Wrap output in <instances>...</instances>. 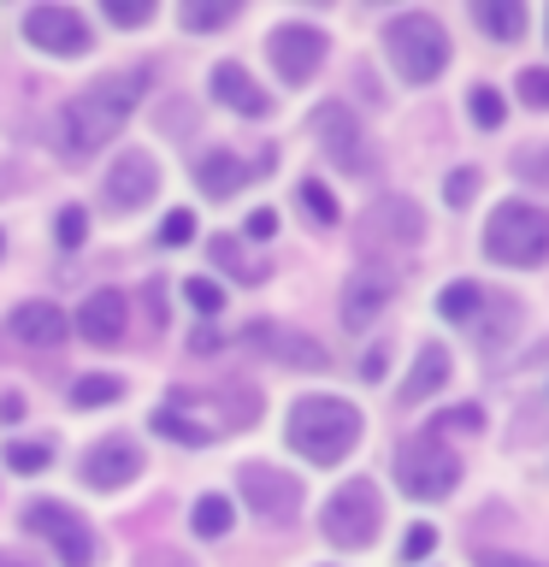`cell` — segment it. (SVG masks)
<instances>
[{"instance_id":"cell-1","label":"cell","mask_w":549,"mask_h":567,"mask_svg":"<svg viewBox=\"0 0 549 567\" xmlns=\"http://www.w3.org/2000/svg\"><path fill=\"white\" fill-rule=\"evenodd\" d=\"M148 78H154L148 65H131V71H118V78H101V83H89L83 95H71L65 113L53 118V148H60V159L83 166L89 154H101L106 142L124 131V118L136 113Z\"/></svg>"},{"instance_id":"cell-2","label":"cell","mask_w":549,"mask_h":567,"mask_svg":"<svg viewBox=\"0 0 549 567\" xmlns=\"http://www.w3.org/2000/svg\"><path fill=\"white\" fill-rule=\"evenodd\" d=\"M361 443V408L343 396H301L290 408V450H301L313 467H336Z\"/></svg>"},{"instance_id":"cell-3","label":"cell","mask_w":549,"mask_h":567,"mask_svg":"<svg viewBox=\"0 0 549 567\" xmlns=\"http://www.w3.org/2000/svg\"><path fill=\"white\" fill-rule=\"evenodd\" d=\"M485 255L496 266H543L549 260V213L538 202H503L485 225Z\"/></svg>"},{"instance_id":"cell-4","label":"cell","mask_w":549,"mask_h":567,"mask_svg":"<svg viewBox=\"0 0 549 567\" xmlns=\"http://www.w3.org/2000/svg\"><path fill=\"white\" fill-rule=\"evenodd\" d=\"M384 53L407 83H432L449 65V35H443V24L432 12H402L384 24Z\"/></svg>"},{"instance_id":"cell-5","label":"cell","mask_w":549,"mask_h":567,"mask_svg":"<svg viewBox=\"0 0 549 567\" xmlns=\"http://www.w3.org/2000/svg\"><path fill=\"white\" fill-rule=\"evenodd\" d=\"M455 478H460V461H455L449 443H443V432H419V437H407L396 450V485L414 496V503L449 496Z\"/></svg>"},{"instance_id":"cell-6","label":"cell","mask_w":549,"mask_h":567,"mask_svg":"<svg viewBox=\"0 0 549 567\" xmlns=\"http://www.w3.org/2000/svg\"><path fill=\"white\" fill-rule=\"evenodd\" d=\"M319 526H325V538L336 549H366L384 526V503H379V491H372V478H349V485L325 503V520Z\"/></svg>"},{"instance_id":"cell-7","label":"cell","mask_w":549,"mask_h":567,"mask_svg":"<svg viewBox=\"0 0 549 567\" xmlns=\"http://www.w3.org/2000/svg\"><path fill=\"white\" fill-rule=\"evenodd\" d=\"M24 526L35 532V538L53 544V556H60L65 567H89L95 561V538H89L83 514L65 508V503H30L24 508Z\"/></svg>"},{"instance_id":"cell-8","label":"cell","mask_w":549,"mask_h":567,"mask_svg":"<svg viewBox=\"0 0 549 567\" xmlns=\"http://www.w3.org/2000/svg\"><path fill=\"white\" fill-rule=\"evenodd\" d=\"M237 485H242V503L255 508L260 520H290V514L301 508V478L266 467V461H248V467L237 473Z\"/></svg>"},{"instance_id":"cell-9","label":"cell","mask_w":549,"mask_h":567,"mask_svg":"<svg viewBox=\"0 0 549 567\" xmlns=\"http://www.w3.org/2000/svg\"><path fill=\"white\" fill-rule=\"evenodd\" d=\"M24 35H30V48L60 53V60L89 53V24H83V12H71V7H30L24 12Z\"/></svg>"},{"instance_id":"cell-10","label":"cell","mask_w":549,"mask_h":567,"mask_svg":"<svg viewBox=\"0 0 549 567\" xmlns=\"http://www.w3.org/2000/svg\"><path fill=\"white\" fill-rule=\"evenodd\" d=\"M266 53H272L283 83H308L313 71L325 65V35H319L313 24H278L272 42H266Z\"/></svg>"},{"instance_id":"cell-11","label":"cell","mask_w":549,"mask_h":567,"mask_svg":"<svg viewBox=\"0 0 549 567\" xmlns=\"http://www.w3.org/2000/svg\"><path fill=\"white\" fill-rule=\"evenodd\" d=\"M313 136L325 142V154H331V166H343V172H366V136H361V124H354V113L343 101H325L313 113Z\"/></svg>"},{"instance_id":"cell-12","label":"cell","mask_w":549,"mask_h":567,"mask_svg":"<svg viewBox=\"0 0 549 567\" xmlns=\"http://www.w3.org/2000/svg\"><path fill=\"white\" fill-rule=\"evenodd\" d=\"M154 189H159V172H154V159L142 148H124L113 159V172H106V207L113 213H136Z\"/></svg>"},{"instance_id":"cell-13","label":"cell","mask_w":549,"mask_h":567,"mask_svg":"<svg viewBox=\"0 0 549 567\" xmlns=\"http://www.w3.org/2000/svg\"><path fill=\"white\" fill-rule=\"evenodd\" d=\"M136 473H142V455H136L131 437H101L95 450L83 455V485L89 491H118V485H131Z\"/></svg>"},{"instance_id":"cell-14","label":"cell","mask_w":549,"mask_h":567,"mask_svg":"<svg viewBox=\"0 0 549 567\" xmlns=\"http://www.w3.org/2000/svg\"><path fill=\"white\" fill-rule=\"evenodd\" d=\"M248 343L266 349V354H272V361H283V367H308V372H319V367L331 361V354L319 349L313 337H301V331H290V326H272V319L248 326Z\"/></svg>"},{"instance_id":"cell-15","label":"cell","mask_w":549,"mask_h":567,"mask_svg":"<svg viewBox=\"0 0 549 567\" xmlns=\"http://www.w3.org/2000/svg\"><path fill=\"white\" fill-rule=\"evenodd\" d=\"M272 159H260V166H248V159H237V154H225V148H213V154H201L195 159V184H201L213 202H225V195H237L255 172H266Z\"/></svg>"},{"instance_id":"cell-16","label":"cell","mask_w":549,"mask_h":567,"mask_svg":"<svg viewBox=\"0 0 549 567\" xmlns=\"http://www.w3.org/2000/svg\"><path fill=\"white\" fill-rule=\"evenodd\" d=\"M213 95H219L230 113H242V118H266L272 113V101L260 95V83L248 78V71L237 60H225V65H213Z\"/></svg>"},{"instance_id":"cell-17","label":"cell","mask_w":549,"mask_h":567,"mask_svg":"<svg viewBox=\"0 0 549 567\" xmlns=\"http://www.w3.org/2000/svg\"><path fill=\"white\" fill-rule=\"evenodd\" d=\"M77 331H83V343H95V349L118 343L124 337V296L118 290H95L83 301V313H77Z\"/></svg>"},{"instance_id":"cell-18","label":"cell","mask_w":549,"mask_h":567,"mask_svg":"<svg viewBox=\"0 0 549 567\" xmlns=\"http://www.w3.org/2000/svg\"><path fill=\"white\" fill-rule=\"evenodd\" d=\"M361 230H366V237H390V243H419V237H425V219H419L414 202H402V195H384V202L366 213Z\"/></svg>"},{"instance_id":"cell-19","label":"cell","mask_w":549,"mask_h":567,"mask_svg":"<svg viewBox=\"0 0 549 567\" xmlns=\"http://www.w3.org/2000/svg\"><path fill=\"white\" fill-rule=\"evenodd\" d=\"M7 326H12V337H18V343H30V349H48V343H60V337H65V313L53 308V301H18Z\"/></svg>"},{"instance_id":"cell-20","label":"cell","mask_w":549,"mask_h":567,"mask_svg":"<svg viewBox=\"0 0 549 567\" xmlns=\"http://www.w3.org/2000/svg\"><path fill=\"white\" fill-rule=\"evenodd\" d=\"M390 290H396V284H390L384 272H354V278H349V290H343V319H349L354 331H366L372 319L384 313Z\"/></svg>"},{"instance_id":"cell-21","label":"cell","mask_w":549,"mask_h":567,"mask_svg":"<svg viewBox=\"0 0 549 567\" xmlns=\"http://www.w3.org/2000/svg\"><path fill=\"white\" fill-rule=\"evenodd\" d=\"M443 384H449V349H443V343H425L419 361H414V372H407V384H402V402L414 408V402H425V396H437Z\"/></svg>"},{"instance_id":"cell-22","label":"cell","mask_w":549,"mask_h":567,"mask_svg":"<svg viewBox=\"0 0 549 567\" xmlns=\"http://www.w3.org/2000/svg\"><path fill=\"white\" fill-rule=\"evenodd\" d=\"M473 18L496 35V42H520V35H526V7H520V0H478Z\"/></svg>"},{"instance_id":"cell-23","label":"cell","mask_w":549,"mask_h":567,"mask_svg":"<svg viewBox=\"0 0 549 567\" xmlns=\"http://www.w3.org/2000/svg\"><path fill=\"white\" fill-rule=\"evenodd\" d=\"M154 432H159V437H172V443H189V450H195V443H207V437H213L207 425L184 420L177 408H154Z\"/></svg>"},{"instance_id":"cell-24","label":"cell","mask_w":549,"mask_h":567,"mask_svg":"<svg viewBox=\"0 0 549 567\" xmlns=\"http://www.w3.org/2000/svg\"><path fill=\"white\" fill-rule=\"evenodd\" d=\"M478 308H485V290H478V284H449V290L437 296V313L443 319H473Z\"/></svg>"},{"instance_id":"cell-25","label":"cell","mask_w":549,"mask_h":567,"mask_svg":"<svg viewBox=\"0 0 549 567\" xmlns=\"http://www.w3.org/2000/svg\"><path fill=\"white\" fill-rule=\"evenodd\" d=\"M118 396H124V384L106 379V372H89V379L71 384V402L77 408H101V402H118Z\"/></svg>"},{"instance_id":"cell-26","label":"cell","mask_w":549,"mask_h":567,"mask_svg":"<svg viewBox=\"0 0 549 567\" xmlns=\"http://www.w3.org/2000/svg\"><path fill=\"white\" fill-rule=\"evenodd\" d=\"M195 532H201V538H225L230 532V503L225 496H201V503H195Z\"/></svg>"},{"instance_id":"cell-27","label":"cell","mask_w":549,"mask_h":567,"mask_svg":"<svg viewBox=\"0 0 549 567\" xmlns=\"http://www.w3.org/2000/svg\"><path fill=\"white\" fill-rule=\"evenodd\" d=\"M467 106H473V124H478V131H496V124L508 118V106H503V95H496V89H485V83H478L473 95H467Z\"/></svg>"},{"instance_id":"cell-28","label":"cell","mask_w":549,"mask_h":567,"mask_svg":"<svg viewBox=\"0 0 549 567\" xmlns=\"http://www.w3.org/2000/svg\"><path fill=\"white\" fill-rule=\"evenodd\" d=\"M48 461H53L48 443H18V437L7 443V467H12V473H42Z\"/></svg>"},{"instance_id":"cell-29","label":"cell","mask_w":549,"mask_h":567,"mask_svg":"<svg viewBox=\"0 0 549 567\" xmlns=\"http://www.w3.org/2000/svg\"><path fill=\"white\" fill-rule=\"evenodd\" d=\"M154 7L148 0H106V24H118V30H136V24H148Z\"/></svg>"},{"instance_id":"cell-30","label":"cell","mask_w":549,"mask_h":567,"mask_svg":"<svg viewBox=\"0 0 549 567\" xmlns=\"http://www.w3.org/2000/svg\"><path fill=\"white\" fill-rule=\"evenodd\" d=\"M301 207H308L319 225H336V202H331V189L319 184V177H308V184H301Z\"/></svg>"},{"instance_id":"cell-31","label":"cell","mask_w":549,"mask_h":567,"mask_svg":"<svg viewBox=\"0 0 549 567\" xmlns=\"http://www.w3.org/2000/svg\"><path fill=\"white\" fill-rule=\"evenodd\" d=\"M53 237H60L65 248H77L89 237V213L83 207H60V219H53Z\"/></svg>"},{"instance_id":"cell-32","label":"cell","mask_w":549,"mask_h":567,"mask_svg":"<svg viewBox=\"0 0 549 567\" xmlns=\"http://www.w3.org/2000/svg\"><path fill=\"white\" fill-rule=\"evenodd\" d=\"M237 18V7H184V30H219V24H230Z\"/></svg>"},{"instance_id":"cell-33","label":"cell","mask_w":549,"mask_h":567,"mask_svg":"<svg viewBox=\"0 0 549 567\" xmlns=\"http://www.w3.org/2000/svg\"><path fill=\"white\" fill-rule=\"evenodd\" d=\"M184 296H189V308H201V313H219V308H225V290H219L213 278H189Z\"/></svg>"},{"instance_id":"cell-34","label":"cell","mask_w":549,"mask_h":567,"mask_svg":"<svg viewBox=\"0 0 549 567\" xmlns=\"http://www.w3.org/2000/svg\"><path fill=\"white\" fill-rule=\"evenodd\" d=\"M189 237H195V213H189V207L166 213V225H159V243H166V248H184Z\"/></svg>"},{"instance_id":"cell-35","label":"cell","mask_w":549,"mask_h":567,"mask_svg":"<svg viewBox=\"0 0 549 567\" xmlns=\"http://www.w3.org/2000/svg\"><path fill=\"white\" fill-rule=\"evenodd\" d=\"M514 172H520L526 184H549V142H543V148H526V154H514Z\"/></svg>"},{"instance_id":"cell-36","label":"cell","mask_w":549,"mask_h":567,"mask_svg":"<svg viewBox=\"0 0 549 567\" xmlns=\"http://www.w3.org/2000/svg\"><path fill=\"white\" fill-rule=\"evenodd\" d=\"M473 189H478V172H473V166L449 172V184H443V195H449V207H467V202H473Z\"/></svg>"},{"instance_id":"cell-37","label":"cell","mask_w":549,"mask_h":567,"mask_svg":"<svg viewBox=\"0 0 549 567\" xmlns=\"http://www.w3.org/2000/svg\"><path fill=\"white\" fill-rule=\"evenodd\" d=\"M520 95H526V106H543L549 113V71H520Z\"/></svg>"},{"instance_id":"cell-38","label":"cell","mask_w":549,"mask_h":567,"mask_svg":"<svg viewBox=\"0 0 549 567\" xmlns=\"http://www.w3.org/2000/svg\"><path fill=\"white\" fill-rule=\"evenodd\" d=\"M432 549H437V532L432 526H414V532H407V544H402V561H425Z\"/></svg>"},{"instance_id":"cell-39","label":"cell","mask_w":549,"mask_h":567,"mask_svg":"<svg viewBox=\"0 0 549 567\" xmlns=\"http://www.w3.org/2000/svg\"><path fill=\"white\" fill-rule=\"evenodd\" d=\"M443 425H449V432H478V425H485V414L467 402V408H449V414L437 420V432H443Z\"/></svg>"},{"instance_id":"cell-40","label":"cell","mask_w":549,"mask_h":567,"mask_svg":"<svg viewBox=\"0 0 549 567\" xmlns=\"http://www.w3.org/2000/svg\"><path fill=\"white\" fill-rule=\"evenodd\" d=\"M213 260H219V266H230V272H242V278H248V260L237 255V243H230V237H213Z\"/></svg>"},{"instance_id":"cell-41","label":"cell","mask_w":549,"mask_h":567,"mask_svg":"<svg viewBox=\"0 0 549 567\" xmlns=\"http://www.w3.org/2000/svg\"><path fill=\"white\" fill-rule=\"evenodd\" d=\"M272 230H278V213H272V207H255V213H248V237H255V243H266Z\"/></svg>"},{"instance_id":"cell-42","label":"cell","mask_w":549,"mask_h":567,"mask_svg":"<svg viewBox=\"0 0 549 567\" xmlns=\"http://www.w3.org/2000/svg\"><path fill=\"white\" fill-rule=\"evenodd\" d=\"M478 567H543V561H526V556H503V549H490V556H478Z\"/></svg>"},{"instance_id":"cell-43","label":"cell","mask_w":549,"mask_h":567,"mask_svg":"<svg viewBox=\"0 0 549 567\" xmlns=\"http://www.w3.org/2000/svg\"><path fill=\"white\" fill-rule=\"evenodd\" d=\"M189 349H195V354H207V349H219V331H207V326H201V331H195V337H189Z\"/></svg>"},{"instance_id":"cell-44","label":"cell","mask_w":549,"mask_h":567,"mask_svg":"<svg viewBox=\"0 0 549 567\" xmlns=\"http://www.w3.org/2000/svg\"><path fill=\"white\" fill-rule=\"evenodd\" d=\"M0 420H7V425L24 420V396H0Z\"/></svg>"},{"instance_id":"cell-45","label":"cell","mask_w":549,"mask_h":567,"mask_svg":"<svg viewBox=\"0 0 549 567\" xmlns=\"http://www.w3.org/2000/svg\"><path fill=\"white\" fill-rule=\"evenodd\" d=\"M361 372H366V379H379V372H384V349H372L366 361H361Z\"/></svg>"},{"instance_id":"cell-46","label":"cell","mask_w":549,"mask_h":567,"mask_svg":"<svg viewBox=\"0 0 549 567\" xmlns=\"http://www.w3.org/2000/svg\"><path fill=\"white\" fill-rule=\"evenodd\" d=\"M142 567H195V561H189V556H148Z\"/></svg>"},{"instance_id":"cell-47","label":"cell","mask_w":549,"mask_h":567,"mask_svg":"<svg viewBox=\"0 0 549 567\" xmlns=\"http://www.w3.org/2000/svg\"><path fill=\"white\" fill-rule=\"evenodd\" d=\"M18 567H24V561H18Z\"/></svg>"}]
</instances>
